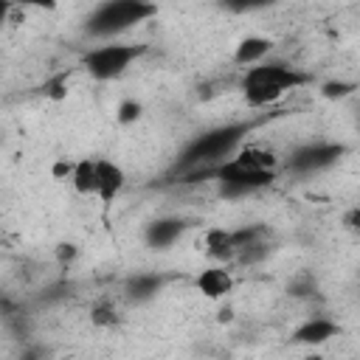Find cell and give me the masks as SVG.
Wrapping results in <instances>:
<instances>
[{
	"mask_svg": "<svg viewBox=\"0 0 360 360\" xmlns=\"http://www.w3.org/2000/svg\"><path fill=\"white\" fill-rule=\"evenodd\" d=\"M197 290L205 295V298H225L231 290H233V276L228 267L222 264H214V267H205L200 276H197Z\"/></svg>",
	"mask_w": 360,
	"mask_h": 360,
	"instance_id": "9",
	"label": "cell"
},
{
	"mask_svg": "<svg viewBox=\"0 0 360 360\" xmlns=\"http://www.w3.org/2000/svg\"><path fill=\"white\" fill-rule=\"evenodd\" d=\"M90 321H93L96 326H101V329L115 326V323L121 321V309H118V304H115L112 298H101V301L93 304V309H90Z\"/></svg>",
	"mask_w": 360,
	"mask_h": 360,
	"instance_id": "16",
	"label": "cell"
},
{
	"mask_svg": "<svg viewBox=\"0 0 360 360\" xmlns=\"http://www.w3.org/2000/svg\"><path fill=\"white\" fill-rule=\"evenodd\" d=\"M346 155V149L340 143H329V141H315V143H304L298 149H292V155L287 158V172L307 177V174H318L329 166H335L340 158Z\"/></svg>",
	"mask_w": 360,
	"mask_h": 360,
	"instance_id": "6",
	"label": "cell"
},
{
	"mask_svg": "<svg viewBox=\"0 0 360 360\" xmlns=\"http://www.w3.org/2000/svg\"><path fill=\"white\" fill-rule=\"evenodd\" d=\"M307 82L304 73H298L295 68L284 65V62H259L253 68H248V73L242 76V93L248 98V104L253 107H267L273 101H278L284 93L301 87Z\"/></svg>",
	"mask_w": 360,
	"mask_h": 360,
	"instance_id": "2",
	"label": "cell"
},
{
	"mask_svg": "<svg viewBox=\"0 0 360 360\" xmlns=\"http://www.w3.org/2000/svg\"><path fill=\"white\" fill-rule=\"evenodd\" d=\"M273 51V42L267 37H245L236 42V51H233V62L242 65V68H253L259 62L267 59V53Z\"/></svg>",
	"mask_w": 360,
	"mask_h": 360,
	"instance_id": "13",
	"label": "cell"
},
{
	"mask_svg": "<svg viewBox=\"0 0 360 360\" xmlns=\"http://www.w3.org/2000/svg\"><path fill=\"white\" fill-rule=\"evenodd\" d=\"M248 124H219L211 127L205 132H200L197 138H191L186 143V149L177 158V169L186 174H211L214 166H219L222 160H228L242 141L248 138Z\"/></svg>",
	"mask_w": 360,
	"mask_h": 360,
	"instance_id": "1",
	"label": "cell"
},
{
	"mask_svg": "<svg viewBox=\"0 0 360 360\" xmlns=\"http://www.w3.org/2000/svg\"><path fill=\"white\" fill-rule=\"evenodd\" d=\"M59 256L62 259H73L76 256V245H59Z\"/></svg>",
	"mask_w": 360,
	"mask_h": 360,
	"instance_id": "22",
	"label": "cell"
},
{
	"mask_svg": "<svg viewBox=\"0 0 360 360\" xmlns=\"http://www.w3.org/2000/svg\"><path fill=\"white\" fill-rule=\"evenodd\" d=\"M343 225L352 231V233H360V202L354 208H349V214L343 217Z\"/></svg>",
	"mask_w": 360,
	"mask_h": 360,
	"instance_id": "21",
	"label": "cell"
},
{
	"mask_svg": "<svg viewBox=\"0 0 360 360\" xmlns=\"http://www.w3.org/2000/svg\"><path fill=\"white\" fill-rule=\"evenodd\" d=\"M273 174H276V172L250 169V166L239 163L233 155H231L228 160H222L219 166L211 169V177L219 183L222 197H245V194H253V191L270 186V183H273Z\"/></svg>",
	"mask_w": 360,
	"mask_h": 360,
	"instance_id": "5",
	"label": "cell"
},
{
	"mask_svg": "<svg viewBox=\"0 0 360 360\" xmlns=\"http://www.w3.org/2000/svg\"><path fill=\"white\" fill-rule=\"evenodd\" d=\"M160 287H163V278L158 273H135L127 278L124 292L129 301H149Z\"/></svg>",
	"mask_w": 360,
	"mask_h": 360,
	"instance_id": "15",
	"label": "cell"
},
{
	"mask_svg": "<svg viewBox=\"0 0 360 360\" xmlns=\"http://www.w3.org/2000/svg\"><path fill=\"white\" fill-rule=\"evenodd\" d=\"M242 242H239V231H222V228H211L205 233V253L214 256L217 262H233L239 259Z\"/></svg>",
	"mask_w": 360,
	"mask_h": 360,
	"instance_id": "8",
	"label": "cell"
},
{
	"mask_svg": "<svg viewBox=\"0 0 360 360\" xmlns=\"http://www.w3.org/2000/svg\"><path fill=\"white\" fill-rule=\"evenodd\" d=\"M349 90H352V84H346V82H329V84H323V96H329V98H340Z\"/></svg>",
	"mask_w": 360,
	"mask_h": 360,
	"instance_id": "20",
	"label": "cell"
},
{
	"mask_svg": "<svg viewBox=\"0 0 360 360\" xmlns=\"http://www.w3.org/2000/svg\"><path fill=\"white\" fill-rule=\"evenodd\" d=\"M143 53V45H132V42H104V45H96L84 53L82 59V68L98 79V82H110V79H118L129 70V65Z\"/></svg>",
	"mask_w": 360,
	"mask_h": 360,
	"instance_id": "4",
	"label": "cell"
},
{
	"mask_svg": "<svg viewBox=\"0 0 360 360\" xmlns=\"http://www.w3.org/2000/svg\"><path fill=\"white\" fill-rule=\"evenodd\" d=\"M8 3H17L22 8H39V11H53L59 6V0H8Z\"/></svg>",
	"mask_w": 360,
	"mask_h": 360,
	"instance_id": "19",
	"label": "cell"
},
{
	"mask_svg": "<svg viewBox=\"0 0 360 360\" xmlns=\"http://www.w3.org/2000/svg\"><path fill=\"white\" fill-rule=\"evenodd\" d=\"M70 186L84 197H98V158H82L73 160L70 169Z\"/></svg>",
	"mask_w": 360,
	"mask_h": 360,
	"instance_id": "10",
	"label": "cell"
},
{
	"mask_svg": "<svg viewBox=\"0 0 360 360\" xmlns=\"http://www.w3.org/2000/svg\"><path fill=\"white\" fill-rule=\"evenodd\" d=\"M127 183V174L124 169L115 163V160H107V158H98V200L110 202L121 194Z\"/></svg>",
	"mask_w": 360,
	"mask_h": 360,
	"instance_id": "11",
	"label": "cell"
},
{
	"mask_svg": "<svg viewBox=\"0 0 360 360\" xmlns=\"http://www.w3.org/2000/svg\"><path fill=\"white\" fill-rule=\"evenodd\" d=\"M233 158L239 160V163H245V166H250V169H262V172H276V166H278V158L273 155V149H264V146H259V143H242L236 152H233Z\"/></svg>",
	"mask_w": 360,
	"mask_h": 360,
	"instance_id": "14",
	"label": "cell"
},
{
	"mask_svg": "<svg viewBox=\"0 0 360 360\" xmlns=\"http://www.w3.org/2000/svg\"><path fill=\"white\" fill-rule=\"evenodd\" d=\"M267 3H273V0H225V6L231 11H256V8H264Z\"/></svg>",
	"mask_w": 360,
	"mask_h": 360,
	"instance_id": "18",
	"label": "cell"
},
{
	"mask_svg": "<svg viewBox=\"0 0 360 360\" xmlns=\"http://www.w3.org/2000/svg\"><path fill=\"white\" fill-rule=\"evenodd\" d=\"M186 231V222L180 217H158L146 225L143 231V242L152 248V250H166L172 248Z\"/></svg>",
	"mask_w": 360,
	"mask_h": 360,
	"instance_id": "7",
	"label": "cell"
},
{
	"mask_svg": "<svg viewBox=\"0 0 360 360\" xmlns=\"http://www.w3.org/2000/svg\"><path fill=\"white\" fill-rule=\"evenodd\" d=\"M141 118V104L138 101H121V107H118V121L121 124H132V121H138Z\"/></svg>",
	"mask_w": 360,
	"mask_h": 360,
	"instance_id": "17",
	"label": "cell"
},
{
	"mask_svg": "<svg viewBox=\"0 0 360 360\" xmlns=\"http://www.w3.org/2000/svg\"><path fill=\"white\" fill-rule=\"evenodd\" d=\"M335 335H338V323L335 321H329V318H309V321H304L292 332V340L304 343V346H318V343H326Z\"/></svg>",
	"mask_w": 360,
	"mask_h": 360,
	"instance_id": "12",
	"label": "cell"
},
{
	"mask_svg": "<svg viewBox=\"0 0 360 360\" xmlns=\"http://www.w3.org/2000/svg\"><path fill=\"white\" fill-rule=\"evenodd\" d=\"M155 11L158 8L152 0H101L90 11L84 31L96 39H112V37L135 28L138 22L149 20Z\"/></svg>",
	"mask_w": 360,
	"mask_h": 360,
	"instance_id": "3",
	"label": "cell"
}]
</instances>
